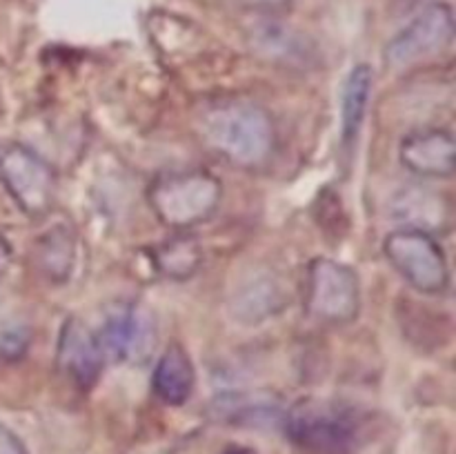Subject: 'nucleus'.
<instances>
[{
    "instance_id": "nucleus-4",
    "label": "nucleus",
    "mask_w": 456,
    "mask_h": 454,
    "mask_svg": "<svg viewBox=\"0 0 456 454\" xmlns=\"http://www.w3.org/2000/svg\"><path fill=\"white\" fill-rule=\"evenodd\" d=\"M383 254L421 294H444L450 288L448 258L430 231L401 227L383 240Z\"/></svg>"
},
{
    "instance_id": "nucleus-6",
    "label": "nucleus",
    "mask_w": 456,
    "mask_h": 454,
    "mask_svg": "<svg viewBox=\"0 0 456 454\" xmlns=\"http://www.w3.org/2000/svg\"><path fill=\"white\" fill-rule=\"evenodd\" d=\"M0 181L27 216H43L56 199L52 165L25 145H9L0 154Z\"/></svg>"
},
{
    "instance_id": "nucleus-12",
    "label": "nucleus",
    "mask_w": 456,
    "mask_h": 454,
    "mask_svg": "<svg viewBox=\"0 0 456 454\" xmlns=\"http://www.w3.org/2000/svg\"><path fill=\"white\" fill-rule=\"evenodd\" d=\"M370 93H372V69L368 65H356L347 74L341 96V134L346 145H352L363 127Z\"/></svg>"
},
{
    "instance_id": "nucleus-11",
    "label": "nucleus",
    "mask_w": 456,
    "mask_h": 454,
    "mask_svg": "<svg viewBox=\"0 0 456 454\" xmlns=\"http://www.w3.org/2000/svg\"><path fill=\"white\" fill-rule=\"evenodd\" d=\"M196 372L190 354L183 345L172 343L160 354L151 377V390L165 405H183L194 392Z\"/></svg>"
},
{
    "instance_id": "nucleus-21",
    "label": "nucleus",
    "mask_w": 456,
    "mask_h": 454,
    "mask_svg": "<svg viewBox=\"0 0 456 454\" xmlns=\"http://www.w3.org/2000/svg\"><path fill=\"white\" fill-rule=\"evenodd\" d=\"M223 454H256V452H254L252 448H230L227 452H223Z\"/></svg>"
},
{
    "instance_id": "nucleus-8",
    "label": "nucleus",
    "mask_w": 456,
    "mask_h": 454,
    "mask_svg": "<svg viewBox=\"0 0 456 454\" xmlns=\"http://www.w3.org/2000/svg\"><path fill=\"white\" fill-rule=\"evenodd\" d=\"M98 341L116 363H145L156 345V320L147 307L125 303L107 316Z\"/></svg>"
},
{
    "instance_id": "nucleus-7",
    "label": "nucleus",
    "mask_w": 456,
    "mask_h": 454,
    "mask_svg": "<svg viewBox=\"0 0 456 454\" xmlns=\"http://www.w3.org/2000/svg\"><path fill=\"white\" fill-rule=\"evenodd\" d=\"M454 40V12L448 3L426 4L386 45L387 65L401 69L448 49Z\"/></svg>"
},
{
    "instance_id": "nucleus-1",
    "label": "nucleus",
    "mask_w": 456,
    "mask_h": 454,
    "mask_svg": "<svg viewBox=\"0 0 456 454\" xmlns=\"http://www.w3.org/2000/svg\"><path fill=\"white\" fill-rule=\"evenodd\" d=\"M199 134L214 154L240 169L263 167L279 147L270 111L239 98L209 102L199 116Z\"/></svg>"
},
{
    "instance_id": "nucleus-20",
    "label": "nucleus",
    "mask_w": 456,
    "mask_h": 454,
    "mask_svg": "<svg viewBox=\"0 0 456 454\" xmlns=\"http://www.w3.org/2000/svg\"><path fill=\"white\" fill-rule=\"evenodd\" d=\"M430 3H436V0H399V7L403 9V12H410V9L426 7V4Z\"/></svg>"
},
{
    "instance_id": "nucleus-19",
    "label": "nucleus",
    "mask_w": 456,
    "mask_h": 454,
    "mask_svg": "<svg viewBox=\"0 0 456 454\" xmlns=\"http://www.w3.org/2000/svg\"><path fill=\"white\" fill-rule=\"evenodd\" d=\"M0 454H29L16 432L0 423Z\"/></svg>"
},
{
    "instance_id": "nucleus-14",
    "label": "nucleus",
    "mask_w": 456,
    "mask_h": 454,
    "mask_svg": "<svg viewBox=\"0 0 456 454\" xmlns=\"http://www.w3.org/2000/svg\"><path fill=\"white\" fill-rule=\"evenodd\" d=\"M36 256H38L40 272H43L47 279L56 280V283H62V280L69 279L71 270H74V261H76L74 234H71L65 225L52 227V230H47L38 239Z\"/></svg>"
},
{
    "instance_id": "nucleus-15",
    "label": "nucleus",
    "mask_w": 456,
    "mask_h": 454,
    "mask_svg": "<svg viewBox=\"0 0 456 454\" xmlns=\"http://www.w3.org/2000/svg\"><path fill=\"white\" fill-rule=\"evenodd\" d=\"M154 263L167 279L185 280L194 276L203 263V249L194 236H174L154 249Z\"/></svg>"
},
{
    "instance_id": "nucleus-17",
    "label": "nucleus",
    "mask_w": 456,
    "mask_h": 454,
    "mask_svg": "<svg viewBox=\"0 0 456 454\" xmlns=\"http://www.w3.org/2000/svg\"><path fill=\"white\" fill-rule=\"evenodd\" d=\"M283 305V292L270 279H254L245 285L234 301V310L245 320H263Z\"/></svg>"
},
{
    "instance_id": "nucleus-10",
    "label": "nucleus",
    "mask_w": 456,
    "mask_h": 454,
    "mask_svg": "<svg viewBox=\"0 0 456 454\" xmlns=\"http://www.w3.org/2000/svg\"><path fill=\"white\" fill-rule=\"evenodd\" d=\"M456 142L450 129L428 127L401 141L399 158L408 172L421 178H450L456 169Z\"/></svg>"
},
{
    "instance_id": "nucleus-18",
    "label": "nucleus",
    "mask_w": 456,
    "mask_h": 454,
    "mask_svg": "<svg viewBox=\"0 0 456 454\" xmlns=\"http://www.w3.org/2000/svg\"><path fill=\"white\" fill-rule=\"evenodd\" d=\"M29 329L25 325H13L0 334V356L4 361H18L29 347Z\"/></svg>"
},
{
    "instance_id": "nucleus-13",
    "label": "nucleus",
    "mask_w": 456,
    "mask_h": 454,
    "mask_svg": "<svg viewBox=\"0 0 456 454\" xmlns=\"http://www.w3.org/2000/svg\"><path fill=\"white\" fill-rule=\"evenodd\" d=\"M395 214L399 221L405 218V227L414 230H441L450 223V205L439 194L428 190H408L396 199ZM432 234V231H430Z\"/></svg>"
},
{
    "instance_id": "nucleus-16",
    "label": "nucleus",
    "mask_w": 456,
    "mask_h": 454,
    "mask_svg": "<svg viewBox=\"0 0 456 454\" xmlns=\"http://www.w3.org/2000/svg\"><path fill=\"white\" fill-rule=\"evenodd\" d=\"M214 412L223 421L263 426L279 417L281 403L267 394H221L214 403Z\"/></svg>"
},
{
    "instance_id": "nucleus-5",
    "label": "nucleus",
    "mask_w": 456,
    "mask_h": 454,
    "mask_svg": "<svg viewBox=\"0 0 456 454\" xmlns=\"http://www.w3.org/2000/svg\"><path fill=\"white\" fill-rule=\"evenodd\" d=\"M307 312L325 325H346L361 312V280L352 267L316 258L307 279Z\"/></svg>"
},
{
    "instance_id": "nucleus-9",
    "label": "nucleus",
    "mask_w": 456,
    "mask_h": 454,
    "mask_svg": "<svg viewBox=\"0 0 456 454\" xmlns=\"http://www.w3.org/2000/svg\"><path fill=\"white\" fill-rule=\"evenodd\" d=\"M102 359H105V354H102L98 334L76 316L67 319L61 328V336H58V369L78 390L87 392L101 378Z\"/></svg>"
},
{
    "instance_id": "nucleus-3",
    "label": "nucleus",
    "mask_w": 456,
    "mask_h": 454,
    "mask_svg": "<svg viewBox=\"0 0 456 454\" xmlns=\"http://www.w3.org/2000/svg\"><path fill=\"white\" fill-rule=\"evenodd\" d=\"M147 200L165 227L183 231L209 221L216 214L223 200V185L208 169H176L151 181Z\"/></svg>"
},
{
    "instance_id": "nucleus-2",
    "label": "nucleus",
    "mask_w": 456,
    "mask_h": 454,
    "mask_svg": "<svg viewBox=\"0 0 456 454\" xmlns=\"http://www.w3.org/2000/svg\"><path fill=\"white\" fill-rule=\"evenodd\" d=\"M285 434L303 454H356L363 418L352 405L332 399H303L285 412Z\"/></svg>"
}]
</instances>
